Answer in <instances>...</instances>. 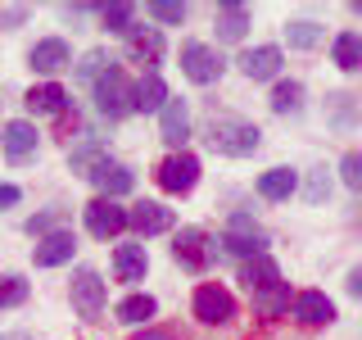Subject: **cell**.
I'll return each instance as SVG.
<instances>
[{
    "label": "cell",
    "mask_w": 362,
    "mask_h": 340,
    "mask_svg": "<svg viewBox=\"0 0 362 340\" xmlns=\"http://www.w3.org/2000/svg\"><path fill=\"white\" fill-rule=\"evenodd\" d=\"M303 109V82H276L272 86V113H299Z\"/></svg>",
    "instance_id": "obj_27"
},
{
    "label": "cell",
    "mask_w": 362,
    "mask_h": 340,
    "mask_svg": "<svg viewBox=\"0 0 362 340\" xmlns=\"http://www.w3.org/2000/svg\"><path fill=\"white\" fill-rule=\"evenodd\" d=\"M222 245L231 249V254H240V259H258V254H267V232L249 218V213H235L231 227L222 232Z\"/></svg>",
    "instance_id": "obj_5"
},
{
    "label": "cell",
    "mask_w": 362,
    "mask_h": 340,
    "mask_svg": "<svg viewBox=\"0 0 362 340\" xmlns=\"http://www.w3.org/2000/svg\"><path fill=\"white\" fill-rule=\"evenodd\" d=\"M28 232H32V236H50V232H59V213H54V209H50V213H37V218L28 222Z\"/></svg>",
    "instance_id": "obj_35"
},
{
    "label": "cell",
    "mask_w": 362,
    "mask_h": 340,
    "mask_svg": "<svg viewBox=\"0 0 362 340\" xmlns=\"http://www.w3.org/2000/svg\"><path fill=\"white\" fill-rule=\"evenodd\" d=\"M326 191H331V177H326V173H313V177H308V200H313V204L326 200Z\"/></svg>",
    "instance_id": "obj_37"
},
{
    "label": "cell",
    "mask_w": 362,
    "mask_h": 340,
    "mask_svg": "<svg viewBox=\"0 0 362 340\" xmlns=\"http://www.w3.org/2000/svg\"><path fill=\"white\" fill-rule=\"evenodd\" d=\"M331 109H335V123L349 128L354 123V96H331Z\"/></svg>",
    "instance_id": "obj_36"
},
{
    "label": "cell",
    "mask_w": 362,
    "mask_h": 340,
    "mask_svg": "<svg viewBox=\"0 0 362 340\" xmlns=\"http://www.w3.org/2000/svg\"><path fill=\"white\" fill-rule=\"evenodd\" d=\"M154 313H158L154 295H127V300L118 304V322H127V327H141V322H150Z\"/></svg>",
    "instance_id": "obj_26"
},
{
    "label": "cell",
    "mask_w": 362,
    "mask_h": 340,
    "mask_svg": "<svg viewBox=\"0 0 362 340\" xmlns=\"http://www.w3.org/2000/svg\"><path fill=\"white\" fill-rule=\"evenodd\" d=\"M82 213H86V232L95 241H113L118 232H127V209H118L113 200H90Z\"/></svg>",
    "instance_id": "obj_9"
},
{
    "label": "cell",
    "mask_w": 362,
    "mask_h": 340,
    "mask_svg": "<svg viewBox=\"0 0 362 340\" xmlns=\"http://www.w3.org/2000/svg\"><path fill=\"white\" fill-rule=\"evenodd\" d=\"M222 68H226V60L213 50V45H204V41H186V45H181V73H186L195 86L218 82Z\"/></svg>",
    "instance_id": "obj_4"
},
{
    "label": "cell",
    "mask_w": 362,
    "mask_h": 340,
    "mask_svg": "<svg viewBox=\"0 0 362 340\" xmlns=\"http://www.w3.org/2000/svg\"><path fill=\"white\" fill-rule=\"evenodd\" d=\"M23 105L37 113V118H50V113H64L68 109V91L59 82H41V86H32L28 96H23Z\"/></svg>",
    "instance_id": "obj_19"
},
{
    "label": "cell",
    "mask_w": 362,
    "mask_h": 340,
    "mask_svg": "<svg viewBox=\"0 0 362 340\" xmlns=\"http://www.w3.org/2000/svg\"><path fill=\"white\" fill-rule=\"evenodd\" d=\"M109 64H113V60H109L105 50H86V55H82V64H77V77H82V82H95V77L105 73Z\"/></svg>",
    "instance_id": "obj_31"
},
{
    "label": "cell",
    "mask_w": 362,
    "mask_h": 340,
    "mask_svg": "<svg viewBox=\"0 0 362 340\" xmlns=\"http://www.w3.org/2000/svg\"><path fill=\"white\" fill-rule=\"evenodd\" d=\"M18 200H23V191H18V186H9V181H0V209H14Z\"/></svg>",
    "instance_id": "obj_39"
},
{
    "label": "cell",
    "mask_w": 362,
    "mask_h": 340,
    "mask_svg": "<svg viewBox=\"0 0 362 340\" xmlns=\"http://www.w3.org/2000/svg\"><path fill=\"white\" fill-rule=\"evenodd\" d=\"M349 295H362V268L349 272Z\"/></svg>",
    "instance_id": "obj_40"
},
{
    "label": "cell",
    "mask_w": 362,
    "mask_h": 340,
    "mask_svg": "<svg viewBox=\"0 0 362 340\" xmlns=\"http://www.w3.org/2000/svg\"><path fill=\"white\" fill-rule=\"evenodd\" d=\"M158 136L173 145V154L186 145V136H190V109H186V100H173V96L163 100V109H158Z\"/></svg>",
    "instance_id": "obj_11"
},
{
    "label": "cell",
    "mask_w": 362,
    "mask_h": 340,
    "mask_svg": "<svg viewBox=\"0 0 362 340\" xmlns=\"http://www.w3.org/2000/svg\"><path fill=\"white\" fill-rule=\"evenodd\" d=\"M195 317H199L204 327H222V322H231V317H235V300H231V290H222L218 281L199 286V290H195Z\"/></svg>",
    "instance_id": "obj_8"
},
{
    "label": "cell",
    "mask_w": 362,
    "mask_h": 340,
    "mask_svg": "<svg viewBox=\"0 0 362 340\" xmlns=\"http://www.w3.org/2000/svg\"><path fill=\"white\" fill-rule=\"evenodd\" d=\"M240 281H245V286H249V295H254V290H263V286H272V281H281V268L272 264V254L245 259V268H240Z\"/></svg>",
    "instance_id": "obj_24"
},
{
    "label": "cell",
    "mask_w": 362,
    "mask_h": 340,
    "mask_svg": "<svg viewBox=\"0 0 362 340\" xmlns=\"http://www.w3.org/2000/svg\"><path fill=\"white\" fill-rule=\"evenodd\" d=\"M204 141H209L213 154H226V159H245L263 145V132L254 128L240 113H209L204 118Z\"/></svg>",
    "instance_id": "obj_1"
},
{
    "label": "cell",
    "mask_w": 362,
    "mask_h": 340,
    "mask_svg": "<svg viewBox=\"0 0 362 340\" xmlns=\"http://www.w3.org/2000/svg\"><path fill=\"white\" fill-rule=\"evenodd\" d=\"M23 18H28V5H9V9H0V28H18Z\"/></svg>",
    "instance_id": "obj_38"
},
{
    "label": "cell",
    "mask_w": 362,
    "mask_h": 340,
    "mask_svg": "<svg viewBox=\"0 0 362 340\" xmlns=\"http://www.w3.org/2000/svg\"><path fill=\"white\" fill-rule=\"evenodd\" d=\"M0 340H32L28 332H9V336H0Z\"/></svg>",
    "instance_id": "obj_42"
},
{
    "label": "cell",
    "mask_w": 362,
    "mask_h": 340,
    "mask_svg": "<svg viewBox=\"0 0 362 340\" xmlns=\"http://www.w3.org/2000/svg\"><path fill=\"white\" fill-rule=\"evenodd\" d=\"M322 37H326V28L322 23H308V18H299V23L286 28V41L294 45V50H313V45H322Z\"/></svg>",
    "instance_id": "obj_28"
},
{
    "label": "cell",
    "mask_w": 362,
    "mask_h": 340,
    "mask_svg": "<svg viewBox=\"0 0 362 340\" xmlns=\"http://www.w3.org/2000/svg\"><path fill=\"white\" fill-rule=\"evenodd\" d=\"M86 181L100 191V200H118V196H127L132 191V173L122 164H113V159H95V164L86 168Z\"/></svg>",
    "instance_id": "obj_10"
},
{
    "label": "cell",
    "mask_w": 362,
    "mask_h": 340,
    "mask_svg": "<svg viewBox=\"0 0 362 340\" xmlns=\"http://www.w3.org/2000/svg\"><path fill=\"white\" fill-rule=\"evenodd\" d=\"M294 186H299V173H290V168H267L258 177V196L263 200H290Z\"/></svg>",
    "instance_id": "obj_23"
},
{
    "label": "cell",
    "mask_w": 362,
    "mask_h": 340,
    "mask_svg": "<svg viewBox=\"0 0 362 340\" xmlns=\"http://www.w3.org/2000/svg\"><path fill=\"white\" fill-rule=\"evenodd\" d=\"M23 300H28V281L18 272H0V309H14Z\"/></svg>",
    "instance_id": "obj_30"
},
{
    "label": "cell",
    "mask_w": 362,
    "mask_h": 340,
    "mask_svg": "<svg viewBox=\"0 0 362 340\" xmlns=\"http://www.w3.org/2000/svg\"><path fill=\"white\" fill-rule=\"evenodd\" d=\"M68 64H73V50H68V41H59V37H45V41H37L28 50V68L41 73V77L59 73V68H68Z\"/></svg>",
    "instance_id": "obj_12"
},
{
    "label": "cell",
    "mask_w": 362,
    "mask_h": 340,
    "mask_svg": "<svg viewBox=\"0 0 362 340\" xmlns=\"http://www.w3.org/2000/svg\"><path fill=\"white\" fill-rule=\"evenodd\" d=\"M163 100H168V82L158 73H145L141 82H132V109L158 113V109H163Z\"/></svg>",
    "instance_id": "obj_20"
},
{
    "label": "cell",
    "mask_w": 362,
    "mask_h": 340,
    "mask_svg": "<svg viewBox=\"0 0 362 340\" xmlns=\"http://www.w3.org/2000/svg\"><path fill=\"white\" fill-rule=\"evenodd\" d=\"M154 177H158V186H163L168 196H186V191H195V181H199V159L177 150V154H168L163 164H158Z\"/></svg>",
    "instance_id": "obj_6"
},
{
    "label": "cell",
    "mask_w": 362,
    "mask_h": 340,
    "mask_svg": "<svg viewBox=\"0 0 362 340\" xmlns=\"http://www.w3.org/2000/svg\"><path fill=\"white\" fill-rule=\"evenodd\" d=\"M150 14L158 23H181L186 18V5H177V0H150Z\"/></svg>",
    "instance_id": "obj_33"
},
{
    "label": "cell",
    "mask_w": 362,
    "mask_h": 340,
    "mask_svg": "<svg viewBox=\"0 0 362 340\" xmlns=\"http://www.w3.org/2000/svg\"><path fill=\"white\" fill-rule=\"evenodd\" d=\"M90 91H95V109L105 113V118H127L132 113V82H127V73H122L118 64H109L105 73L90 82Z\"/></svg>",
    "instance_id": "obj_2"
},
{
    "label": "cell",
    "mask_w": 362,
    "mask_h": 340,
    "mask_svg": "<svg viewBox=\"0 0 362 340\" xmlns=\"http://www.w3.org/2000/svg\"><path fill=\"white\" fill-rule=\"evenodd\" d=\"M294 317L303 327H326V322H335V304L322 290H299L294 295Z\"/></svg>",
    "instance_id": "obj_18"
},
{
    "label": "cell",
    "mask_w": 362,
    "mask_h": 340,
    "mask_svg": "<svg viewBox=\"0 0 362 340\" xmlns=\"http://www.w3.org/2000/svg\"><path fill=\"white\" fill-rule=\"evenodd\" d=\"M127 60L132 64H145L154 73V64L163 60V32H158V28H136V23H132V32H127Z\"/></svg>",
    "instance_id": "obj_13"
},
{
    "label": "cell",
    "mask_w": 362,
    "mask_h": 340,
    "mask_svg": "<svg viewBox=\"0 0 362 340\" xmlns=\"http://www.w3.org/2000/svg\"><path fill=\"white\" fill-rule=\"evenodd\" d=\"M73 249H77V236L59 227V232L41 236L37 249H32V259H37V268H59V264H68V259H73Z\"/></svg>",
    "instance_id": "obj_15"
},
{
    "label": "cell",
    "mask_w": 362,
    "mask_h": 340,
    "mask_svg": "<svg viewBox=\"0 0 362 340\" xmlns=\"http://www.w3.org/2000/svg\"><path fill=\"white\" fill-rule=\"evenodd\" d=\"M240 73L249 82H267V77L281 73V45H254V50L240 55Z\"/></svg>",
    "instance_id": "obj_16"
},
{
    "label": "cell",
    "mask_w": 362,
    "mask_h": 340,
    "mask_svg": "<svg viewBox=\"0 0 362 340\" xmlns=\"http://www.w3.org/2000/svg\"><path fill=\"white\" fill-rule=\"evenodd\" d=\"M127 227L141 232V236H158V232L173 227V209H163V204H154V200H141V204L127 209Z\"/></svg>",
    "instance_id": "obj_14"
},
{
    "label": "cell",
    "mask_w": 362,
    "mask_h": 340,
    "mask_svg": "<svg viewBox=\"0 0 362 340\" xmlns=\"http://www.w3.org/2000/svg\"><path fill=\"white\" fill-rule=\"evenodd\" d=\"M254 309L263 313V317H281V313L290 309V281H272V286L254 290Z\"/></svg>",
    "instance_id": "obj_25"
},
{
    "label": "cell",
    "mask_w": 362,
    "mask_h": 340,
    "mask_svg": "<svg viewBox=\"0 0 362 340\" xmlns=\"http://www.w3.org/2000/svg\"><path fill=\"white\" fill-rule=\"evenodd\" d=\"M218 41H240L245 32H249V9L245 5H235V0H226V5H218Z\"/></svg>",
    "instance_id": "obj_22"
},
{
    "label": "cell",
    "mask_w": 362,
    "mask_h": 340,
    "mask_svg": "<svg viewBox=\"0 0 362 340\" xmlns=\"http://www.w3.org/2000/svg\"><path fill=\"white\" fill-rule=\"evenodd\" d=\"M0 145H5V159L9 164H23V159L37 154V128L32 123H5V132H0Z\"/></svg>",
    "instance_id": "obj_17"
},
{
    "label": "cell",
    "mask_w": 362,
    "mask_h": 340,
    "mask_svg": "<svg viewBox=\"0 0 362 340\" xmlns=\"http://www.w3.org/2000/svg\"><path fill=\"white\" fill-rule=\"evenodd\" d=\"M136 340H173V332H141Z\"/></svg>",
    "instance_id": "obj_41"
},
{
    "label": "cell",
    "mask_w": 362,
    "mask_h": 340,
    "mask_svg": "<svg viewBox=\"0 0 362 340\" xmlns=\"http://www.w3.org/2000/svg\"><path fill=\"white\" fill-rule=\"evenodd\" d=\"M335 64L344 68V73L362 68V41H358V32H339V37H335Z\"/></svg>",
    "instance_id": "obj_29"
},
{
    "label": "cell",
    "mask_w": 362,
    "mask_h": 340,
    "mask_svg": "<svg viewBox=\"0 0 362 340\" xmlns=\"http://www.w3.org/2000/svg\"><path fill=\"white\" fill-rule=\"evenodd\" d=\"M105 28H109V32H132V5H127V0L105 5Z\"/></svg>",
    "instance_id": "obj_32"
},
{
    "label": "cell",
    "mask_w": 362,
    "mask_h": 340,
    "mask_svg": "<svg viewBox=\"0 0 362 340\" xmlns=\"http://www.w3.org/2000/svg\"><path fill=\"white\" fill-rule=\"evenodd\" d=\"M339 173H344V186H349V191H362V154L349 150L344 164H339Z\"/></svg>",
    "instance_id": "obj_34"
},
{
    "label": "cell",
    "mask_w": 362,
    "mask_h": 340,
    "mask_svg": "<svg viewBox=\"0 0 362 340\" xmlns=\"http://www.w3.org/2000/svg\"><path fill=\"white\" fill-rule=\"evenodd\" d=\"M173 259L181 268L190 272H204L213 264V245H209V232H199V227H181L177 241H173Z\"/></svg>",
    "instance_id": "obj_7"
},
{
    "label": "cell",
    "mask_w": 362,
    "mask_h": 340,
    "mask_svg": "<svg viewBox=\"0 0 362 340\" xmlns=\"http://www.w3.org/2000/svg\"><path fill=\"white\" fill-rule=\"evenodd\" d=\"M145 268H150L145 245H118L113 249V272H118V281H145Z\"/></svg>",
    "instance_id": "obj_21"
},
{
    "label": "cell",
    "mask_w": 362,
    "mask_h": 340,
    "mask_svg": "<svg viewBox=\"0 0 362 340\" xmlns=\"http://www.w3.org/2000/svg\"><path fill=\"white\" fill-rule=\"evenodd\" d=\"M73 309L77 317H86V322H95L100 313H105V304H109V290H105V281H100V272L95 268H77L73 272Z\"/></svg>",
    "instance_id": "obj_3"
}]
</instances>
